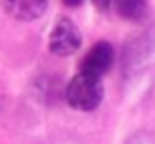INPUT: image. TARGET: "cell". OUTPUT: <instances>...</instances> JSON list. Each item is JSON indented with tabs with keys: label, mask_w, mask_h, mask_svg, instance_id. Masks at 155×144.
Listing matches in <instances>:
<instances>
[{
	"label": "cell",
	"mask_w": 155,
	"mask_h": 144,
	"mask_svg": "<svg viewBox=\"0 0 155 144\" xmlns=\"http://www.w3.org/2000/svg\"><path fill=\"white\" fill-rule=\"evenodd\" d=\"M64 98H66V104L70 108L81 110V112H91V110H96L102 104V98H104L102 81L98 76L79 72L66 85Z\"/></svg>",
	"instance_id": "obj_1"
},
{
	"label": "cell",
	"mask_w": 155,
	"mask_h": 144,
	"mask_svg": "<svg viewBox=\"0 0 155 144\" xmlns=\"http://www.w3.org/2000/svg\"><path fill=\"white\" fill-rule=\"evenodd\" d=\"M81 43H83V36L79 26L68 17L58 19V24L49 34V51L58 57H68L79 51Z\"/></svg>",
	"instance_id": "obj_2"
},
{
	"label": "cell",
	"mask_w": 155,
	"mask_h": 144,
	"mask_svg": "<svg viewBox=\"0 0 155 144\" xmlns=\"http://www.w3.org/2000/svg\"><path fill=\"white\" fill-rule=\"evenodd\" d=\"M113 62H115V49H113V45L106 43V40H100V43H96L87 51V55L81 62V70L79 72H85V74L102 78L113 68Z\"/></svg>",
	"instance_id": "obj_3"
},
{
	"label": "cell",
	"mask_w": 155,
	"mask_h": 144,
	"mask_svg": "<svg viewBox=\"0 0 155 144\" xmlns=\"http://www.w3.org/2000/svg\"><path fill=\"white\" fill-rule=\"evenodd\" d=\"M7 15L17 21H34L45 15L49 0H0Z\"/></svg>",
	"instance_id": "obj_4"
},
{
	"label": "cell",
	"mask_w": 155,
	"mask_h": 144,
	"mask_svg": "<svg viewBox=\"0 0 155 144\" xmlns=\"http://www.w3.org/2000/svg\"><path fill=\"white\" fill-rule=\"evenodd\" d=\"M110 7L121 19L138 21L149 11V0H110Z\"/></svg>",
	"instance_id": "obj_5"
},
{
	"label": "cell",
	"mask_w": 155,
	"mask_h": 144,
	"mask_svg": "<svg viewBox=\"0 0 155 144\" xmlns=\"http://www.w3.org/2000/svg\"><path fill=\"white\" fill-rule=\"evenodd\" d=\"M91 2H94V7L98 9V11H108L110 9V0H91Z\"/></svg>",
	"instance_id": "obj_6"
},
{
	"label": "cell",
	"mask_w": 155,
	"mask_h": 144,
	"mask_svg": "<svg viewBox=\"0 0 155 144\" xmlns=\"http://www.w3.org/2000/svg\"><path fill=\"white\" fill-rule=\"evenodd\" d=\"M62 2H64L66 7L74 9V7H81V5H83V0H62Z\"/></svg>",
	"instance_id": "obj_7"
}]
</instances>
